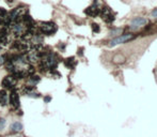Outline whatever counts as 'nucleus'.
Here are the masks:
<instances>
[{
  "label": "nucleus",
  "mask_w": 157,
  "mask_h": 137,
  "mask_svg": "<svg viewBox=\"0 0 157 137\" xmlns=\"http://www.w3.org/2000/svg\"><path fill=\"white\" fill-rule=\"evenodd\" d=\"M40 29L43 34H48V36H50V34L54 33V32L57 31V26L54 25V23L47 21V23L40 24Z\"/></svg>",
  "instance_id": "obj_1"
},
{
  "label": "nucleus",
  "mask_w": 157,
  "mask_h": 137,
  "mask_svg": "<svg viewBox=\"0 0 157 137\" xmlns=\"http://www.w3.org/2000/svg\"><path fill=\"white\" fill-rule=\"evenodd\" d=\"M133 38H134V36L130 33L122 34V36H119L113 39V40H111L109 45H110V46H114V45H118V44H123V43H126V42H128V41H130Z\"/></svg>",
  "instance_id": "obj_2"
},
{
  "label": "nucleus",
  "mask_w": 157,
  "mask_h": 137,
  "mask_svg": "<svg viewBox=\"0 0 157 137\" xmlns=\"http://www.w3.org/2000/svg\"><path fill=\"white\" fill-rule=\"evenodd\" d=\"M9 103L14 108L19 107V95H18V93H17V91L14 90V89L11 91L10 95H9Z\"/></svg>",
  "instance_id": "obj_3"
},
{
  "label": "nucleus",
  "mask_w": 157,
  "mask_h": 137,
  "mask_svg": "<svg viewBox=\"0 0 157 137\" xmlns=\"http://www.w3.org/2000/svg\"><path fill=\"white\" fill-rule=\"evenodd\" d=\"M147 24L148 21L144 17H136V18H134L130 21V27L134 28V29H138V28L142 27V26L147 25Z\"/></svg>",
  "instance_id": "obj_4"
},
{
  "label": "nucleus",
  "mask_w": 157,
  "mask_h": 137,
  "mask_svg": "<svg viewBox=\"0 0 157 137\" xmlns=\"http://www.w3.org/2000/svg\"><path fill=\"white\" fill-rule=\"evenodd\" d=\"M15 85H16V79H15L12 75H11V76H6V77L3 78V80H2V86H3L4 88L13 89Z\"/></svg>",
  "instance_id": "obj_5"
},
{
  "label": "nucleus",
  "mask_w": 157,
  "mask_h": 137,
  "mask_svg": "<svg viewBox=\"0 0 157 137\" xmlns=\"http://www.w3.org/2000/svg\"><path fill=\"white\" fill-rule=\"evenodd\" d=\"M102 16H103V18L106 21H108V23H111V21L114 19V15L112 14V12H111V10L109 8L103 9V11H102Z\"/></svg>",
  "instance_id": "obj_6"
},
{
  "label": "nucleus",
  "mask_w": 157,
  "mask_h": 137,
  "mask_svg": "<svg viewBox=\"0 0 157 137\" xmlns=\"http://www.w3.org/2000/svg\"><path fill=\"white\" fill-rule=\"evenodd\" d=\"M24 130V125L21 121H14L10 125V132L11 133H19Z\"/></svg>",
  "instance_id": "obj_7"
},
{
  "label": "nucleus",
  "mask_w": 157,
  "mask_h": 137,
  "mask_svg": "<svg viewBox=\"0 0 157 137\" xmlns=\"http://www.w3.org/2000/svg\"><path fill=\"white\" fill-rule=\"evenodd\" d=\"M8 104H9V94L4 89H2V90H0V105L2 107H4Z\"/></svg>",
  "instance_id": "obj_8"
},
{
  "label": "nucleus",
  "mask_w": 157,
  "mask_h": 137,
  "mask_svg": "<svg viewBox=\"0 0 157 137\" xmlns=\"http://www.w3.org/2000/svg\"><path fill=\"white\" fill-rule=\"evenodd\" d=\"M99 8H97V6H95V4H93V6H89V8L86 10V14H88L89 16H92V17L96 16V15L99 14Z\"/></svg>",
  "instance_id": "obj_9"
},
{
  "label": "nucleus",
  "mask_w": 157,
  "mask_h": 137,
  "mask_svg": "<svg viewBox=\"0 0 157 137\" xmlns=\"http://www.w3.org/2000/svg\"><path fill=\"white\" fill-rule=\"evenodd\" d=\"M40 80H41L40 76L32 75V76H29V78H28V82H29L30 86H36L38 82H40Z\"/></svg>",
  "instance_id": "obj_10"
},
{
  "label": "nucleus",
  "mask_w": 157,
  "mask_h": 137,
  "mask_svg": "<svg viewBox=\"0 0 157 137\" xmlns=\"http://www.w3.org/2000/svg\"><path fill=\"white\" fill-rule=\"evenodd\" d=\"M65 66L67 67V68H74V66H75V62H74V58H69V59H66L64 61Z\"/></svg>",
  "instance_id": "obj_11"
},
{
  "label": "nucleus",
  "mask_w": 157,
  "mask_h": 137,
  "mask_svg": "<svg viewBox=\"0 0 157 137\" xmlns=\"http://www.w3.org/2000/svg\"><path fill=\"white\" fill-rule=\"evenodd\" d=\"M27 97H36V99H39V97H41V94L39 92H36V90H33V91H31V92H29V93H27Z\"/></svg>",
  "instance_id": "obj_12"
},
{
  "label": "nucleus",
  "mask_w": 157,
  "mask_h": 137,
  "mask_svg": "<svg viewBox=\"0 0 157 137\" xmlns=\"http://www.w3.org/2000/svg\"><path fill=\"white\" fill-rule=\"evenodd\" d=\"M6 127V118H0V132L3 131Z\"/></svg>",
  "instance_id": "obj_13"
},
{
  "label": "nucleus",
  "mask_w": 157,
  "mask_h": 137,
  "mask_svg": "<svg viewBox=\"0 0 157 137\" xmlns=\"http://www.w3.org/2000/svg\"><path fill=\"white\" fill-rule=\"evenodd\" d=\"M92 29H93V31H94V32H99V25H96V24H93V25H92Z\"/></svg>",
  "instance_id": "obj_14"
},
{
  "label": "nucleus",
  "mask_w": 157,
  "mask_h": 137,
  "mask_svg": "<svg viewBox=\"0 0 157 137\" xmlns=\"http://www.w3.org/2000/svg\"><path fill=\"white\" fill-rule=\"evenodd\" d=\"M50 100H51V97H49V95H47V97H44V102H45V103H49V101H50Z\"/></svg>",
  "instance_id": "obj_15"
},
{
  "label": "nucleus",
  "mask_w": 157,
  "mask_h": 137,
  "mask_svg": "<svg viewBox=\"0 0 157 137\" xmlns=\"http://www.w3.org/2000/svg\"><path fill=\"white\" fill-rule=\"evenodd\" d=\"M152 16L155 17V18H157V8L155 9V10L152 11Z\"/></svg>",
  "instance_id": "obj_16"
},
{
  "label": "nucleus",
  "mask_w": 157,
  "mask_h": 137,
  "mask_svg": "<svg viewBox=\"0 0 157 137\" xmlns=\"http://www.w3.org/2000/svg\"><path fill=\"white\" fill-rule=\"evenodd\" d=\"M6 2H8V3H12L13 0H6Z\"/></svg>",
  "instance_id": "obj_17"
},
{
  "label": "nucleus",
  "mask_w": 157,
  "mask_h": 137,
  "mask_svg": "<svg viewBox=\"0 0 157 137\" xmlns=\"http://www.w3.org/2000/svg\"><path fill=\"white\" fill-rule=\"evenodd\" d=\"M0 53H1V47H0Z\"/></svg>",
  "instance_id": "obj_18"
},
{
  "label": "nucleus",
  "mask_w": 157,
  "mask_h": 137,
  "mask_svg": "<svg viewBox=\"0 0 157 137\" xmlns=\"http://www.w3.org/2000/svg\"><path fill=\"white\" fill-rule=\"evenodd\" d=\"M16 137H23V136H16Z\"/></svg>",
  "instance_id": "obj_19"
}]
</instances>
